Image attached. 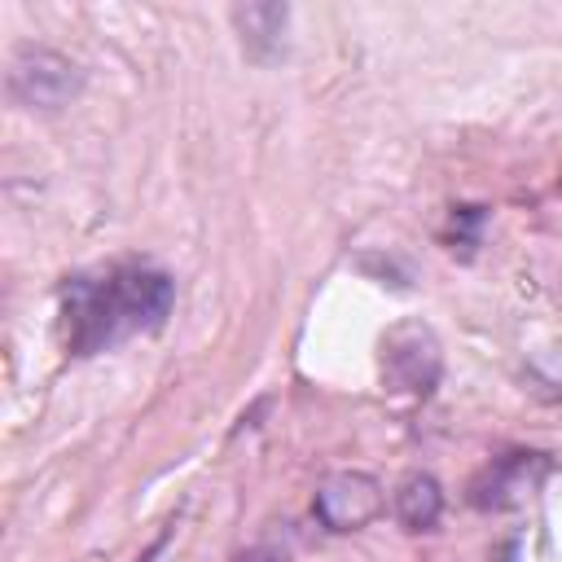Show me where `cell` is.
Listing matches in <instances>:
<instances>
[{"label":"cell","instance_id":"6da1fadb","mask_svg":"<svg viewBox=\"0 0 562 562\" xmlns=\"http://www.w3.org/2000/svg\"><path fill=\"white\" fill-rule=\"evenodd\" d=\"M171 307H176V281L154 263L119 259V263L70 272L57 290L61 347L66 356H79V360L114 351L127 338L158 334Z\"/></svg>","mask_w":562,"mask_h":562},{"label":"cell","instance_id":"7a4b0ae2","mask_svg":"<svg viewBox=\"0 0 562 562\" xmlns=\"http://www.w3.org/2000/svg\"><path fill=\"white\" fill-rule=\"evenodd\" d=\"M443 373V351L439 338L426 321H395L382 334V382L395 395L408 400H430Z\"/></svg>","mask_w":562,"mask_h":562},{"label":"cell","instance_id":"3957f363","mask_svg":"<svg viewBox=\"0 0 562 562\" xmlns=\"http://www.w3.org/2000/svg\"><path fill=\"white\" fill-rule=\"evenodd\" d=\"M83 92V70L57 48L22 44L9 61V97L26 110H61Z\"/></svg>","mask_w":562,"mask_h":562},{"label":"cell","instance_id":"277c9868","mask_svg":"<svg viewBox=\"0 0 562 562\" xmlns=\"http://www.w3.org/2000/svg\"><path fill=\"white\" fill-rule=\"evenodd\" d=\"M382 505H386L382 483H378L373 474H364V470H338V474H329V479L316 487V496H312L316 522H321L325 531H334V536L369 527V522L382 514Z\"/></svg>","mask_w":562,"mask_h":562},{"label":"cell","instance_id":"5b68a950","mask_svg":"<svg viewBox=\"0 0 562 562\" xmlns=\"http://www.w3.org/2000/svg\"><path fill=\"white\" fill-rule=\"evenodd\" d=\"M233 31L241 40V53L259 66L277 61L285 53V26H290V9L285 4H237L233 13Z\"/></svg>","mask_w":562,"mask_h":562},{"label":"cell","instance_id":"8992f818","mask_svg":"<svg viewBox=\"0 0 562 562\" xmlns=\"http://www.w3.org/2000/svg\"><path fill=\"white\" fill-rule=\"evenodd\" d=\"M540 470H544V457L540 452H509V457H501V461L487 465V474L474 483V496L470 501L479 509H505L522 492L536 487V474Z\"/></svg>","mask_w":562,"mask_h":562},{"label":"cell","instance_id":"52a82bcc","mask_svg":"<svg viewBox=\"0 0 562 562\" xmlns=\"http://www.w3.org/2000/svg\"><path fill=\"white\" fill-rule=\"evenodd\" d=\"M395 518L400 527L408 531H430L439 518H443V487L435 474L426 470H408L400 483H395Z\"/></svg>","mask_w":562,"mask_h":562},{"label":"cell","instance_id":"ba28073f","mask_svg":"<svg viewBox=\"0 0 562 562\" xmlns=\"http://www.w3.org/2000/svg\"><path fill=\"white\" fill-rule=\"evenodd\" d=\"M483 224H487V206H452L448 228H443L448 250L461 259H474V250L483 241Z\"/></svg>","mask_w":562,"mask_h":562},{"label":"cell","instance_id":"9c48e42d","mask_svg":"<svg viewBox=\"0 0 562 562\" xmlns=\"http://www.w3.org/2000/svg\"><path fill=\"white\" fill-rule=\"evenodd\" d=\"M233 562H290V553H285L281 544H272V540H259V544L241 549Z\"/></svg>","mask_w":562,"mask_h":562}]
</instances>
